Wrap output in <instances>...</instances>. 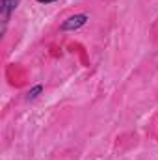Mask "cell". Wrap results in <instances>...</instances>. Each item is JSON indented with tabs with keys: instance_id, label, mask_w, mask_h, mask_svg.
I'll use <instances>...</instances> for the list:
<instances>
[{
	"instance_id": "obj_1",
	"label": "cell",
	"mask_w": 158,
	"mask_h": 160,
	"mask_svg": "<svg viewBox=\"0 0 158 160\" xmlns=\"http://www.w3.org/2000/svg\"><path fill=\"white\" fill-rule=\"evenodd\" d=\"M86 22H87V15H86V13L73 15V17H69V19L62 24V30H63V32H69V30H78L80 26H84Z\"/></svg>"
},
{
	"instance_id": "obj_2",
	"label": "cell",
	"mask_w": 158,
	"mask_h": 160,
	"mask_svg": "<svg viewBox=\"0 0 158 160\" xmlns=\"http://www.w3.org/2000/svg\"><path fill=\"white\" fill-rule=\"evenodd\" d=\"M19 2H21V0H2V4H0V9H2V22H4V26H2V34L6 32V26H7L9 15H11V11L19 6Z\"/></svg>"
},
{
	"instance_id": "obj_3",
	"label": "cell",
	"mask_w": 158,
	"mask_h": 160,
	"mask_svg": "<svg viewBox=\"0 0 158 160\" xmlns=\"http://www.w3.org/2000/svg\"><path fill=\"white\" fill-rule=\"evenodd\" d=\"M41 91H43V86H36V88H32V89L28 91V101H32V99H36V97L39 95Z\"/></svg>"
},
{
	"instance_id": "obj_4",
	"label": "cell",
	"mask_w": 158,
	"mask_h": 160,
	"mask_svg": "<svg viewBox=\"0 0 158 160\" xmlns=\"http://www.w3.org/2000/svg\"><path fill=\"white\" fill-rule=\"evenodd\" d=\"M37 2H41V4H50V2H56V0H37Z\"/></svg>"
}]
</instances>
